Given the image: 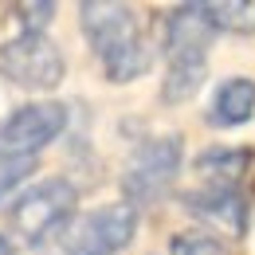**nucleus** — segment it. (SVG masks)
Segmentation results:
<instances>
[{
  "mask_svg": "<svg viewBox=\"0 0 255 255\" xmlns=\"http://www.w3.org/2000/svg\"><path fill=\"white\" fill-rule=\"evenodd\" d=\"M79 20H83V32H87L110 83H133L137 75L149 71V63H153L149 43L137 28V16L126 4L87 0V4H79Z\"/></svg>",
  "mask_w": 255,
  "mask_h": 255,
  "instance_id": "nucleus-1",
  "label": "nucleus"
},
{
  "mask_svg": "<svg viewBox=\"0 0 255 255\" xmlns=\"http://www.w3.org/2000/svg\"><path fill=\"white\" fill-rule=\"evenodd\" d=\"M75 204H79L75 185L63 181V177H47V181L24 189L20 196H12L4 204V224H8V232L20 244L35 248V244L51 240L55 232H63L71 212H75Z\"/></svg>",
  "mask_w": 255,
  "mask_h": 255,
  "instance_id": "nucleus-2",
  "label": "nucleus"
},
{
  "mask_svg": "<svg viewBox=\"0 0 255 255\" xmlns=\"http://www.w3.org/2000/svg\"><path fill=\"white\" fill-rule=\"evenodd\" d=\"M181 137L177 133H161L141 141L126 161V173H122V192H126V204H157L165 192L173 189L177 173H181Z\"/></svg>",
  "mask_w": 255,
  "mask_h": 255,
  "instance_id": "nucleus-3",
  "label": "nucleus"
},
{
  "mask_svg": "<svg viewBox=\"0 0 255 255\" xmlns=\"http://www.w3.org/2000/svg\"><path fill=\"white\" fill-rule=\"evenodd\" d=\"M67 126L63 102H28L0 122V165L32 161L43 145H51Z\"/></svg>",
  "mask_w": 255,
  "mask_h": 255,
  "instance_id": "nucleus-4",
  "label": "nucleus"
},
{
  "mask_svg": "<svg viewBox=\"0 0 255 255\" xmlns=\"http://www.w3.org/2000/svg\"><path fill=\"white\" fill-rule=\"evenodd\" d=\"M137 232V208L118 200V204H102L95 212L79 216L63 232V252L67 255H118L129 248Z\"/></svg>",
  "mask_w": 255,
  "mask_h": 255,
  "instance_id": "nucleus-5",
  "label": "nucleus"
},
{
  "mask_svg": "<svg viewBox=\"0 0 255 255\" xmlns=\"http://www.w3.org/2000/svg\"><path fill=\"white\" fill-rule=\"evenodd\" d=\"M0 67L24 91H55L63 83V51L43 32H20L0 47Z\"/></svg>",
  "mask_w": 255,
  "mask_h": 255,
  "instance_id": "nucleus-6",
  "label": "nucleus"
},
{
  "mask_svg": "<svg viewBox=\"0 0 255 255\" xmlns=\"http://www.w3.org/2000/svg\"><path fill=\"white\" fill-rule=\"evenodd\" d=\"M212 35H216V24L208 16V4H177L165 20V55H169V63L208 59Z\"/></svg>",
  "mask_w": 255,
  "mask_h": 255,
  "instance_id": "nucleus-7",
  "label": "nucleus"
},
{
  "mask_svg": "<svg viewBox=\"0 0 255 255\" xmlns=\"http://www.w3.org/2000/svg\"><path fill=\"white\" fill-rule=\"evenodd\" d=\"M181 204L189 208L192 216L208 224H220L228 232H244L248 228V200L244 192L232 185H200V189L181 192Z\"/></svg>",
  "mask_w": 255,
  "mask_h": 255,
  "instance_id": "nucleus-8",
  "label": "nucleus"
},
{
  "mask_svg": "<svg viewBox=\"0 0 255 255\" xmlns=\"http://www.w3.org/2000/svg\"><path fill=\"white\" fill-rule=\"evenodd\" d=\"M252 114H255V83L248 75H236V79H224L216 87L204 122L212 129H236L244 122H252Z\"/></svg>",
  "mask_w": 255,
  "mask_h": 255,
  "instance_id": "nucleus-9",
  "label": "nucleus"
},
{
  "mask_svg": "<svg viewBox=\"0 0 255 255\" xmlns=\"http://www.w3.org/2000/svg\"><path fill=\"white\" fill-rule=\"evenodd\" d=\"M252 161H255L252 149L216 145V149H204L192 165H196V173L204 177V185H232V189H240V181H244V173L252 169Z\"/></svg>",
  "mask_w": 255,
  "mask_h": 255,
  "instance_id": "nucleus-10",
  "label": "nucleus"
},
{
  "mask_svg": "<svg viewBox=\"0 0 255 255\" xmlns=\"http://www.w3.org/2000/svg\"><path fill=\"white\" fill-rule=\"evenodd\" d=\"M208 79V59H181V63H169L165 71V87L161 98L165 102H189Z\"/></svg>",
  "mask_w": 255,
  "mask_h": 255,
  "instance_id": "nucleus-11",
  "label": "nucleus"
},
{
  "mask_svg": "<svg viewBox=\"0 0 255 255\" xmlns=\"http://www.w3.org/2000/svg\"><path fill=\"white\" fill-rule=\"evenodd\" d=\"M208 16H212L216 32L255 35V0H220V4H208Z\"/></svg>",
  "mask_w": 255,
  "mask_h": 255,
  "instance_id": "nucleus-12",
  "label": "nucleus"
},
{
  "mask_svg": "<svg viewBox=\"0 0 255 255\" xmlns=\"http://www.w3.org/2000/svg\"><path fill=\"white\" fill-rule=\"evenodd\" d=\"M169 255H232L212 232H177L169 240Z\"/></svg>",
  "mask_w": 255,
  "mask_h": 255,
  "instance_id": "nucleus-13",
  "label": "nucleus"
},
{
  "mask_svg": "<svg viewBox=\"0 0 255 255\" xmlns=\"http://www.w3.org/2000/svg\"><path fill=\"white\" fill-rule=\"evenodd\" d=\"M16 16H24L20 24H24V32H43V24L55 16V4L51 0H39V4H16L12 8Z\"/></svg>",
  "mask_w": 255,
  "mask_h": 255,
  "instance_id": "nucleus-14",
  "label": "nucleus"
}]
</instances>
